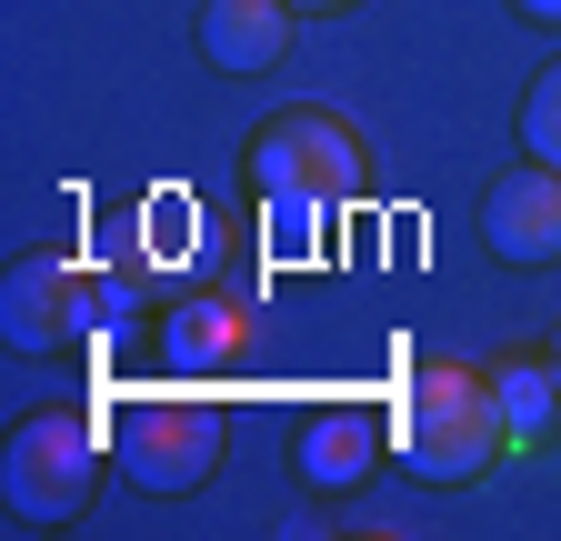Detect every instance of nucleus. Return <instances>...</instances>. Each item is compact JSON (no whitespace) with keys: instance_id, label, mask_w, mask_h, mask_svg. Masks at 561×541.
I'll return each instance as SVG.
<instances>
[{"instance_id":"nucleus-10","label":"nucleus","mask_w":561,"mask_h":541,"mask_svg":"<svg viewBox=\"0 0 561 541\" xmlns=\"http://www.w3.org/2000/svg\"><path fill=\"white\" fill-rule=\"evenodd\" d=\"M522 151L561 171V60H551V71L531 81V101H522Z\"/></svg>"},{"instance_id":"nucleus-2","label":"nucleus","mask_w":561,"mask_h":541,"mask_svg":"<svg viewBox=\"0 0 561 541\" xmlns=\"http://www.w3.org/2000/svg\"><path fill=\"white\" fill-rule=\"evenodd\" d=\"M111 451H121V471L140 492H181V482H201L210 471V451H221V412H210L201 391H140V401H121L111 412Z\"/></svg>"},{"instance_id":"nucleus-9","label":"nucleus","mask_w":561,"mask_h":541,"mask_svg":"<svg viewBox=\"0 0 561 541\" xmlns=\"http://www.w3.org/2000/svg\"><path fill=\"white\" fill-rule=\"evenodd\" d=\"M491 391H502V431L512 451H531L561 412V361H491Z\"/></svg>"},{"instance_id":"nucleus-7","label":"nucleus","mask_w":561,"mask_h":541,"mask_svg":"<svg viewBox=\"0 0 561 541\" xmlns=\"http://www.w3.org/2000/svg\"><path fill=\"white\" fill-rule=\"evenodd\" d=\"M291 0H210L201 11V60L210 71H271L280 50H291Z\"/></svg>"},{"instance_id":"nucleus-11","label":"nucleus","mask_w":561,"mask_h":541,"mask_svg":"<svg viewBox=\"0 0 561 541\" xmlns=\"http://www.w3.org/2000/svg\"><path fill=\"white\" fill-rule=\"evenodd\" d=\"M522 11H531V21H551V31H561V0H522Z\"/></svg>"},{"instance_id":"nucleus-5","label":"nucleus","mask_w":561,"mask_h":541,"mask_svg":"<svg viewBox=\"0 0 561 541\" xmlns=\"http://www.w3.org/2000/svg\"><path fill=\"white\" fill-rule=\"evenodd\" d=\"M481 231H491V251H502V261H551V251H561V171H551V161H522L512 181H491Z\"/></svg>"},{"instance_id":"nucleus-13","label":"nucleus","mask_w":561,"mask_h":541,"mask_svg":"<svg viewBox=\"0 0 561 541\" xmlns=\"http://www.w3.org/2000/svg\"><path fill=\"white\" fill-rule=\"evenodd\" d=\"M551 361H561V352H551Z\"/></svg>"},{"instance_id":"nucleus-1","label":"nucleus","mask_w":561,"mask_h":541,"mask_svg":"<svg viewBox=\"0 0 561 541\" xmlns=\"http://www.w3.org/2000/svg\"><path fill=\"white\" fill-rule=\"evenodd\" d=\"M391 441H401V461L421 471V482H471V471H491V451H512L491 371H471V361H421L401 381V401H391Z\"/></svg>"},{"instance_id":"nucleus-12","label":"nucleus","mask_w":561,"mask_h":541,"mask_svg":"<svg viewBox=\"0 0 561 541\" xmlns=\"http://www.w3.org/2000/svg\"><path fill=\"white\" fill-rule=\"evenodd\" d=\"M291 11H341V0H291Z\"/></svg>"},{"instance_id":"nucleus-4","label":"nucleus","mask_w":561,"mask_h":541,"mask_svg":"<svg viewBox=\"0 0 561 541\" xmlns=\"http://www.w3.org/2000/svg\"><path fill=\"white\" fill-rule=\"evenodd\" d=\"M91 451H101V431L70 422V412L21 422V431H11V502H21L31 521H60L70 502L91 492Z\"/></svg>"},{"instance_id":"nucleus-8","label":"nucleus","mask_w":561,"mask_h":541,"mask_svg":"<svg viewBox=\"0 0 561 541\" xmlns=\"http://www.w3.org/2000/svg\"><path fill=\"white\" fill-rule=\"evenodd\" d=\"M251 352V311L241 301H181L171 311V371H221Z\"/></svg>"},{"instance_id":"nucleus-3","label":"nucleus","mask_w":561,"mask_h":541,"mask_svg":"<svg viewBox=\"0 0 561 541\" xmlns=\"http://www.w3.org/2000/svg\"><path fill=\"white\" fill-rule=\"evenodd\" d=\"M251 181L280 200V211H311V200H351L362 191V141L321 111V101H301V111H280L261 141H251Z\"/></svg>"},{"instance_id":"nucleus-6","label":"nucleus","mask_w":561,"mask_h":541,"mask_svg":"<svg viewBox=\"0 0 561 541\" xmlns=\"http://www.w3.org/2000/svg\"><path fill=\"white\" fill-rule=\"evenodd\" d=\"M371 451H381V412H371V401H321V412L301 422V441H291V461H301V482H311V492L362 482Z\"/></svg>"}]
</instances>
